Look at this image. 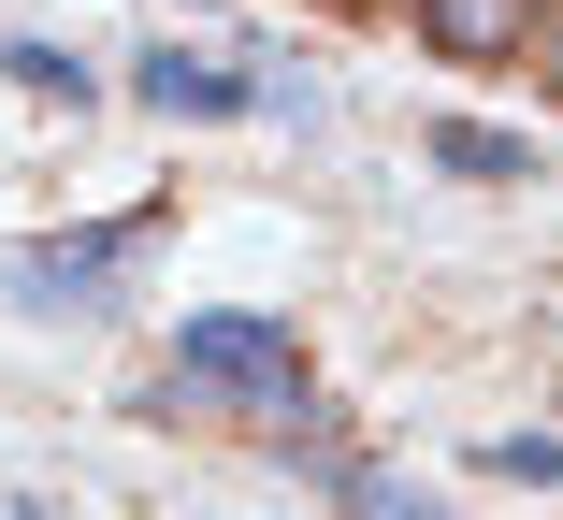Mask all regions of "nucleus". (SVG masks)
Segmentation results:
<instances>
[{"instance_id": "1", "label": "nucleus", "mask_w": 563, "mask_h": 520, "mask_svg": "<svg viewBox=\"0 0 563 520\" xmlns=\"http://www.w3.org/2000/svg\"><path fill=\"white\" fill-rule=\"evenodd\" d=\"M174 390H217L246 420H303V333L275 303H174Z\"/></svg>"}, {"instance_id": "2", "label": "nucleus", "mask_w": 563, "mask_h": 520, "mask_svg": "<svg viewBox=\"0 0 563 520\" xmlns=\"http://www.w3.org/2000/svg\"><path fill=\"white\" fill-rule=\"evenodd\" d=\"M159 218H87V232H30L15 246V303L30 319H117V289L145 275Z\"/></svg>"}, {"instance_id": "3", "label": "nucleus", "mask_w": 563, "mask_h": 520, "mask_svg": "<svg viewBox=\"0 0 563 520\" xmlns=\"http://www.w3.org/2000/svg\"><path fill=\"white\" fill-rule=\"evenodd\" d=\"M131 101L174 131H217V117H261V73L246 58H202V44H145L131 58Z\"/></svg>"}, {"instance_id": "4", "label": "nucleus", "mask_w": 563, "mask_h": 520, "mask_svg": "<svg viewBox=\"0 0 563 520\" xmlns=\"http://www.w3.org/2000/svg\"><path fill=\"white\" fill-rule=\"evenodd\" d=\"M419 15V44H448V58H520L534 44V0H405Z\"/></svg>"}, {"instance_id": "5", "label": "nucleus", "mask_w": 563, "mask_h": 520, "mask_svg": "<svg viewBox=\"0 0 563 520\" xmlns=\"http://www.w3.org/2000/svg\"><path fill=\"white\" fill-rule=\"evenodd\" d=\"M318 491H332V506H347V520H463V506H448V491H419V477H390V463H362V449H347V463H332Z\"/></svg>"}, {"instance_id": "6", "label": "nucleus", "mask_w": 563, "mask_h": 520, "mask_svg": "<svg viewBox=\"0 0 563 520\" xmlns=\"http://www.w3.org/2000/svg\"><path fill=\"white\" fill-rule=\"evenodd\" d=\"M419 145H433L448 174H492V188H520V174H534V131H492V117H433Z\"/></svg>"}, {"instance_id": "7", "label": "nucleus", "mask_w": 563, "mask_h": 520, "mask_svg": "<svg viewBox=\"0 0 563 520\" xmlns=\"http://www.w3.org/2000/svg\"><path fill=\"white\" fill-rule=\"evenodd\" d=\"M0 73H15L30 101H73V117H87V101H101V73H87L73 44H30V30H0Z\"/></svg>"}, {"instance_id": "8", "label": "nucleus", "mask_w": 563, "mask_h": 520, "mask_svg": "<svg viewBox=\"0 0 563 520\" xmlns=\"http://www.w3.org/2000/svg\"><path fill=\"white\" fill-rule=\"evenodd\" d=\"M246 73H261V117H289V131H318V117H332V101H318V73H303V58H275V44H261Z\"/></svg>"}, {"instance_id": "9", "label": "nucleus", "mask_w": 563, "mask_h": 520, "mask_svg": "<svg viewBox=\"0 0 563 520\" xmlns=\"http://www.w3.org/2000/svg\"><path fill=\"white\" fill-rule=\"evenodd\" d=\"M492 477H520V491H563V434H492Z\"/></svg>"}, {"instance_id": "10", "label": "nucleus", "mask_w": 563, "mask_h": 520, "mask_svg": "<svg viewBox=\"0 0 563 520\" xmlns=\"http://www.w3.org/2000/svg\"><path fill=\"white\" fill-rule=\"evenodd\" d=\"M0 520H15V506H0Z\"/></svg>"}]
</instances>
